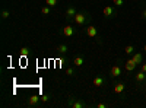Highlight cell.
<instances>
[{
	"label": "cell",
	"mask_w": 146,
	"mask_h": 108,
	"mask_svg": "<svg viewBox=\"0 0 146 108\" xmlns=\"http://www.w3.org/2000/svg\"><path fill=\"white\" fill-rule=\"evenodd\" d=\"M102 15L105 16V18H113V16H115V10H114V7L113 6H104V9H102Z\"/></svg>",
	"instance_id": "cell-1"
},
{
	"label": "cell",
	"mask_w": 146,
	"mask_h": 108,
	"mask_svg": "<svg viewBox=\"0 0 146 108\" xmlns=\"http://www.w3.org/2000/svg\"><path fill=\"white\" fill-rule=\"evenodd\" d=\"M86 15L85 13H76L75 18H73V21H75V23H78V25H83L85 22H86Z\"/></svg>",
	"instance_id": "cell-2"
},
{
	"label": "cell",
	"mask_w": 146,
	"mask_h": 108,
	"mask_svg": "<svg viewBox=\"0 0 146 108\" xmlns=\"http://www.w3.org/2000/svg\"><path fill=\"white\" fill-rule=\"evenodd\" d=\"M40 101H41V97H40V95L32 93L31 97H29V99H28V104H29V105H32V107H36V105L40 104Z\"/></svg>",
	"instance_id": "cell-3"
},
{
	"label": "cell",
	"mask_w": 146,
	"mask_h": 108,
	"mask_svg": "<svg viewBox=\"0 0 146 108\" xmlns=\"http://www.w3.org/2000/svg\"><path fill=\"white\" fill-rule=\"evenodd\" d=\"M70 107H73V108H83V107H86V104H85V102H82L80 99L70 98Z\"/></svg>",
	"instance_id": "cell-4"
},
{
	"label": "cell",
	"mask_w": 146,
	"mask_h": 108,
	"mask_svg": "<svg viewBox=\"0 0 146 108\" xmlns=\"http://www.w3.org/2000/svg\"><path fill=\"white\" fill-rule=\"evenodd\" d=\"M136 63L135 62H133V58H127L126 60V64H124V67H126V70L127 72H133V70H135L136 69Z\"/></svg>",
	"instance_id": "cell-5"
},
{
	"label": "cell",
	"mask_w": 146,
	"mask_h": 108,
	"mask_svg": "<svg viewBox=\"0 0 146 108\" xmlns=\"http://www.w3.org/2000/svg\"><path fill=\"white\" fill-rule=\"evenodd\" d=\"M104 82H105V80H104L102 76H95L94 80H92V85H94L95 88H101V86L104 85Z\"/></svg>",
	"instance_id": "cell-6"
},
{
	"label": "cell",
	"mask_w": 146,
	"mask_h": 108,
	"mask_svg": "<svg viewBox=\"0 0 146 108\" xmlns=\"http://www.w3.org/2000/svg\"><path fill=\"white\" fill-rule=\"evenodd\" d=\"M86 34H88V37L95 38V37H96V34H98V31H96V28H95L94 25H89V27L86 28Z\"/></svg>",
	"instance_id": "cell-7"
},
{
	"label": "cell",
	"mask_w": 146,
	"mask_h": 108,
	"mask_svg": "<svg viewBox=\"0 0 146 108\" xmlns=\"http://www.w3.org/2000/svg\"><path fill=\"white\" fill-rule=\"evenodd\" d=\"M121 75V67L118 66V64H114L113 67H111V76L113 78H118Z\"/></svg>",
	"instance_id": "cell-8"
},
{
	"label": "cell",
	"mask_w": 146,
	"mask_h": 108,
	"mask_svg": "<svg viewBox=\"0 0 146 108\" xmlns=\"http://www.w3.org/2000/svg\"><path fill=\"white\" fill-rule=\"evenodd\" d=\"M73 34H75V31H73V27L72 25H66L63 28V35H64V37H72Z\"/></svg>",
	"instance_id": "cell-9"
},
{
	"label": "cell",
	"mask_w": 146,
	"mask_h": 108,
	"mask_svg": "<svg viewBox=\"0 0 146 108\" xmlns=\"http://www.w3.org/2000/svg\"><path fill=\"white\" fill-rule=\"evenodd\" d=\"M78 13V12H76V9H75V6H69L67 9H66V16L67 18H75V15Z\"/></svg>",
	"instance_id": "cell-10"
},
{
	"label": "cell",
	"mask_w": 146,
	"mask_h": 108,
	"mask_svg": "<svg viewBox=\"0 0 146 108\" xmlns=\"http://www.w3.org/2000/svg\"><path fill=\"white\" fill-rule=\"evenodd\" d=\"M126 89V86H124V83H115L114 85V88H113V91H114V93H121Z\"/></svg>",
	"instance_id": "cell-11"
},
{
	"label": "cell",
	"mask_w": 146,
	"mask_h": 108,
	"mask_svg": "<svg viewBox=\"0 0 146 108\" xmlns=\"http://www.w3.org/2000/svg\"><path fill=\"white\" fill-rule=\"evenodd\" d=\"M146 80V73L143 70H140V72H137V75H136V82L137 83H142V82H145Z\"/></svg>",
	"instance_id": "cell-12"
},
{
	"label": "cell",
	"mask_w": 146,
	"mask_h": 108,
	"mask_svg": "<svg viewBox=\"0 0 146 108\" xmlns=\"http://www.w3.org/2000/svg\"><path fill=\"white\" fill-rule=\"evenodd\" d=\"M131 58H133V62H135L136 64H140V63H142V60H143V57H142L140 53H135V54L131 56Z\"/></svg>",
	"instance_id": "cell-13"
},
{
	"label": "cell",
	"mask_w": 146,
	"mask_h": 108,
	"mask_svg": "<svg viewBox=\"0 0 146 108\" xmlns=\"http://www.w3.org/2000/svg\"><path fill=\"white\" fill-rule=\"evenodd\" d=\"M67 50H69L67 44H60V45L57 47V51H58L60 54H66V53H67Z\"/></svg>",
	"instance_id": "cell-14"
},
{
	"label": "cell",
	"mask_w": 146,
	"mask_h": 108,
	"mask_svg": "<svg viewBox=\"0 0 146 108\" xmlns=\"http://www.w3.org/2000/svg\"><path fill=\"white\" fill-rule=\"evenodd\" d=\"M73 64H75L76 67H80L83 64V57L79 56V57H75V60H73Z\"/></svg>",
	"instance_id": "cell-15"
},
{
	"label": "cell",
	"mask_w": 146,
	"mask_h": 108,
	"mask_svg": "<svg viewBox=\"0 0 146 108\" xmlns=\"http://www.w3.org/2000/svg\"><path fill=\"white\" fill-rule=\"evenodd\" d=\"M19 54H21L22 57H27V56L29 54V50H28V47H22V48H21V51H19Z\"/></svg>",
	"instance_id": "cell-16"
},
{
	"label": "cell",
	"mask_w": 146,
	"mask_h": 108,
	"mask_svg": "<svg viewBox=\"0 0 146 108\" xmlns=\"http://www.w3.org/2000/svg\"><path fill=\"white\" fill-rule=\"evenodd\" d=\"M124 51H126L127 56H130V54H133V51H135V47H133V45H126Z\"/></svg>",
	"instance_id": "cell-17"
},
{
	"label": "cell",
	"mask_w": 146,
	"mask_h": 108,
	"mask_svg": "<svg viewBox=\"0 0 146 108\" xmlns=\"http://www.w3.org/2000/svg\"><path fill=\"white\" fill-rule=\"evenodd\" d=\"M50 9H51L50 6H47V5H45V6L41 9V13H42V15H50V12H51Z\"/></svg>",
	"instance_id": "cell-18"
},
{
	"label": "cell",
	"mask_w": 146,
	"mask_h": 108,
	"mask_svg": "<svg viewBox=\"0 0 146 108\" xmlns=\"http://www.w3.org/2000/svg\"><path fill=\"white\" fill-rule=\"evenodd\" d=\"M57 2H58V0H45V5L50 6V7H54L57 5Z\"/></svg>",
	"instance_id": "cell-19"
},
{
	"label": "cell",
	"mask_w": 146,
	"mask_h": 108,
	"mask_svg": "<svg viewBox=\"0 0 146 108\" xmlns=\"http://www.w3.org/2000/svg\"><path fill=\"white\" fill-rule=\"evenodd\" d=\"M113 3H114V6H117V7H121L124 5V0H113Z\"/></svg>",
	"instance_id": "cell-20"
},
{
	"label": "cell",
	"mask_w": 146,
	"mask_h": 108,
	"mask_svg": "<svg viewBox=\"0 0 146 108\" xmlns=\"http://www.w3.org/2000/svg\"><path fill=\"white\" fill-rule=\"evenodd\" d=\"M66 75H67V76H73V75H75V70H73L72 67H67V69H66Z\"/></svg>",
	"instance_id": "cell-21"
},
{
	"label": "cell",
	"mask_w": 146,
	"mask_h": 108,
	"mask_svg": "<svg viewBox=\"0 0 146 108\" xmlns=\"http://www.w3.org/2000/svg\"><path fill=\"white\" fill-rule=\"evenodd\" d=\"M9 16H10L9 10H3V12H2V19H7Z\"/></svg>",
	"instance_id": "cell-22"
},
{
	"label": "cell",
	"mask_w": 146,
	"mask_h": 108,
	"mask_svg": "<svg viewBox=\"0 0 146 108\" xmlns=\"http://www.w3.org/2000/svg\"><path fill=\"white\" fill-rule=\"evenodd\" d=\"M41 101L45 104V102H48V101H50V97H48V95H42V97H41Z\"/></svg>",
	"instance_id": "cell-23"
},
{
	"label": "cell",
	"mask_w": 146,
	"mask_h": 108,
	"mask_svg": "<svg viewBox=\"0 0 146 108\" xmlns=\"http://www.w3.org/2000/svg\"><path fill=\"white\" fill-rule=\"evenodd\" d=\"M140 18H142V19H146V9H143V10H142V13H140Z\"/></svg>",
	"instance_id": "cell-24"
},
{
	"label": "cell",
	"mask_w": 146,
	"mask_h": 108,
	"mask_svg": "<svg viewBox=\"0 0 146 108\" xmlns=\"http://www.w3.org/2000/svg\"><path fill=\"white\" fill-rule=\"evenodd\" d=\"M96 107H98V108H105L107 105H105L104 102H100V104H96Z\"/></svg>",
	"instance_id": "cell-25"
},
{
	"label": "cell",
	"mask_w": 146,
	"mask_h": 108,
	"mask_svg": "<svg viewBox=\"0 0 146 108\" xmlns=\"http://www.w3.org/2000/svg\"><path fill=\"white\" fill-rule=\"evenodd\" d=\"M142 70H143L145 73H146V63H143V64H142Z\"/></svg>",
	"instance_id": "cell-26"
},
{
	"label": "cell",
	"mask_w": 146,
	"mask_h": 108,
	"mask_svg": "<svg viewBox=\"0 0 146 108\" xmlns=\"http://www.w3.org/2000/svg\"><path fill=\"white\" fill-rule=\"evenodd\" d=\"M143 51H145V53H146V44H145V45H143Z\"/></svg>",
	"instance_id": "cell-27"
},
{
	"label": "cell",
	"mask_w": 146,
	"mask_h": 108,
	"mask_svg": "<svg viewBox=\"0 0 146 108\" xmlns=\"http://www.w3.org/2000/svg\"><path fill=\"white\" fill-rule=\"evenodd\" d=\"M145 9H146V3H145Z\"/></svg>",
	"instance_id": "cell-28"
}]
</instances>
